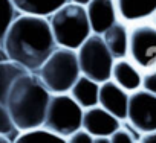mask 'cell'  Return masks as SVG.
Masks as SVG:
<instances>
[{"label": "cell", "instance_id": "obj_15", "mask_svg": "<svg viewBox=\"0 0 156 143\" xmlns=\"http://www.w3.org/2000/svg\"><path fill=\"white\" fill-rule=\"evenodd\" d=\"M69 95L83 110L94 108V107L98 105L100 84L81 75L80 78L76 79V82L73 84V87L70 88Z\"/></svg>", "mask_w": 156, "mask_h": 143}, {"label": "cell", "instance_id": "obj_16", "mask_svg": "<svg viewBox=\"0 0 156 143\" xmlns=\"http://www.w3.org/2000/svg\"><path fill=\"white\" fill-rule=\"evenodd\" d=\"M19 14L49 18L55 11L69 3V0H11Z\"/></svg>", "mask_w": 156, "mask_h": 143}, {"label": "cell", "instance_id": "obj_1", "mask_svg": "<svg viewBox=\"0 0 156 143\" xmlns=\"http://www.w3.org/2000/svg\"><path fill=\"white\" fill-rule=\"evenodd\" d=\"M57 47L49 20L28 14L16 17L3 40L8 59L28 73H37Z\"/></svg>", "mask_w": 156, "mask_h": 143}, {"label": "cell", "instance_id": "obj_6", "mask_svg": "<svg viewBox=\"0 0 156 143\" xmlns=\"http://www.w3.org/2000/svg\"><path fill=\"white\" fill-rule=\"evenodd\" d=\"M76 58L83 76L98 82L100 85L112 78L115 58L109 52L101 35L92 34L76 50Z\"/></svg>", "mask_w": 156, "mask_h": 143}, {"label": "cell", "instance_id": "obj_14", "mask_svg": "<svg viewBox=\"0 0 156 143\" xmlns=\"http://www.w3.org/2000/svg\"><path fill=\"white\" fill-rule=\"evenodd\" d=\"M101 38L115 61L126 59V56L129 55V29L121 20H118L112 28H109L101 35Z\"/></svg>", "mask_w": 156, "mask_h": 143}, {"label": "cell", "instance_id": "obj_25", "mask_svg": "<svg viewBox=\"0 0 156 143\" xmlns=\"http://www.w3.org/2000/svg\"><path fill=\"white\" fill-rule=\"evenodd\" d=\"M70 3H75V5H81V6H87L92 0H69Z\"/></svg>", "mask_w": 156, "mask_h": 143}, {"label": "cell", "instance_id": "obj_5", "mask_svg": "<svg viewBox=\"0 0 156 143\" xmlns=\"http://www.w3.org/2000/svg\"><path fill=\"white\" fill-rule=\"evenodd\" d=\"M83 113L84 110L78 105L70 95H52L43 128L55 135L67 138L83 125Z\"/></svg>", "mask_w": 156, "mask_h": 143}, {"label": "cell", "instance_id": "obj_24", "mask_svg": "<svg viewBox=\"0 0 156 143\" xmlns=\"http://www.w3.org/2000/svg\"><path fill=\"white\" fill-rule=\"evenodd\" d=\"M138 143H156V131L142 134V137H141V140Z\"/></svg>", "mask_w": 156, "mask_h": 143}, {"label": "cell", "instance_id": "obj_2", "mask_svg": "<svg viewBox=\"0 0 156 143\" xmlns=\"http://www.w3.org/2000/svg\"><path fill=\"white\" fill-rule=\"evenodd\" d=\"M51 96L35 73L17 78L6 98V107L19 132L43 128Z\"/></svg>", "mask_w": 156, "mask_h": 143}, {"label": "cell", "instance_id": "obj_3", "mask_svg": "<svg viewBox=\"0 0 156 143\" xmlns=\"http://www.w3.org/2000/svg\"><path fill=\"white\" fill-rule=\"evenodd\" d=\"M48 20L58 47L76 52L92 35L86 6L69 2L55 11Z\"/></svg>", "mask_w": 156, "mask_h": 143}, {"label": "cell", "instance_id": "obj_10", "mask_svg": "<svg viewBox=\"0 0 156 143\" xmlns=\"http://www.w3.org/2000/svg\"><path fill=\"white\" fill-rule=\"evenodd\" d=\"M119 126L121 122L100 105L84 110L83 113L81 128L87 131L92 137H110L116 129H119Z\"/></svg>", "mask_w": 156, "mask_h": 143}, {"label": "cell", "instance_id": "obj_20", "mask_svg": "<svg viewBox=\"0 0 156 143\" xmlns=\"http://www.w3.org/2000/svg\"><path fill=\"white\" fill-rule=\"evenodd\" d=\"M14 132H19V131L16 129V125L11 119L8 107H6V104H0V135L9 137Z\"/></svg>", "mask_w": 156, "mask_h": 143}, {"label": "cell", "instance_id": "obj_12", "mask_svg": "<svg viewBox=\"0 0 156 143\" xmlns=\"http://www.w3.org/2000/svg\"><path fill=\"white\" fill-rule=\"evenodd\" d=\"M142 73L130 59H118L112 68V81L127 93H135L142 88Z\"/></svg>", "mask_w": 156, "mask_h": 143}, {"label": "cell", "instance_id": "obj_23", "mask_svg": "<svg viewBox=\"0 0 156 143\" xmlns=\"http://www.w3.org/2000/svg\"><path fill=\"white\" fill-rule=\"evenodd\" d=\"M110 141L112 143H138L124 128L119 126V129H116L112 135H110Z\"/></svg>", "mask_w": 156, "mask_h": 143}, {"label": "cell", "instance_id": "obj_9", "mask_svg": "<svg viewBox=\"0 0 156 143\" xmlns=\"http://www.w3.org/2000/svg\"><path fill=\"white\" fill-rule=\"evenodd\" d=\"M129 99H130V93L122 90L112 79H109L100 85L98 105L101 108H104L107 113H110L112 116H115L119 122H124L127 119Z\"/></svg>", "mask_w": 156, "mask_h": 143}, {"label": "cell", "instance_id": "obj_22", "mask_svg": "<svg viewBox=\"0 0 156 143\" xmlns=\"http://www.w3.org/2000/svg\"><path fill=\"white\" fill-rule=\"evenodd\" d=\"M94 138L95 137H92L87 131H84L81 128V129H78L76 132H73L72 135H69L66 138V141L67 143H94Z\"/></svg>", "mask_w": 156, "mask_h": 143}, {"label": "cell", "instance_id": "obj_8", "mask_svg": "<svg viewBox=\"0 0 156 143\" xmlns=\"http://www.w3.org/2000/svg\"><path fill=\"white\" fill-rule=\"evenodd\" d=\"M126 120L142 134L156 131V95L142 88L132 93Z\"/></svg>", "mask_w": 156, "mask_h": 143}, {"label": "cell", "instance_id": "obj_13", "mask_svg": "<svg viewBox=\"0 0 156 143\" xmlns=\"http://www.w3.org/2000/svg\"><path fill=\"white\" fill-rule=\"evenodd\" d=\"M118 17L122 22L139 23L156 14V0H115Z\"/></svg>", "mask_w": 156, "mask_h": 143}, {"label": "cell", "instance_id": "obj_19", "mask_svg": "<svg viewBox=\"0 0 156 143\" xmlns=\"http://www.w3.org/2000/svg\"><path fill=\"white\" fill-rule=\"evenodd\" d=\"M17 15L19 12L16 11L11 0H0V46H3L6 32Z\"/></svg>", "mask_w": 156, "mask_h": 143}, {"label": "cell", "instance_id": "obj_26", "mask_svg": "<svg viewBox=\"0 0 156 143\" xmlns=\"http://www.w3.org/2000/svg\"><path fill=\"white\" fill-rule=\"evenodd\" d=\"M94 143H112V141H110V137H95Z\"/></svg>", "mask_w": 156, "mask_h": 143}, {"label": "cell", "instance_id": "obj_18", "mask_svg": "<svg viewBox=\"0 0 156 143\" xmlns=\"http://www.w3.org/2000/svg\"><path fill=\"white\" fill-rule=\"evenodd\" d=\"M12 143H67V141L66 138L55 135L46 131L44 128H38L26 132H19Z\"/></svg>", "mask_w": 156, "mask_h": 143}, {"label": "cell", "instance_id": "obj_28", "mask_svg": "<svg viewBox=\"0 0 156 143\" xmlns=\"http://www.w3.org/2000/svg\"><path fill=\"white\" fill-rule=\"evenodd\" d=\"M0 143H12L9 140V137H5V135H0Z\"/></svg>", "mask_w": 156, "mask_h": 143}, {"label": "cell", "instance_id": "obj_7", "mask_svg": "<svg viewBox=\"0 0 156 143\" xmlns=\"http://www.w3.org/2000/svg\"><path fill=\"white\" fill-rule=\"evenodd\" d=\"M130 61L141 70H150L156 65V26L139 23L129 31Z\"/></svg>", "mask_w": 156, "mask_h": 143}, {"label": "cell", "instance_id": "obj_17", "mask_svg": "<svg viewBox=\"0 0 156 143\" xmlns=\"http://www.w3.org/2000/svg\"><path fill=\"white\" fill-rule=\"evenodd\" d=\"M25 73H28V72L11 61L0 62V104H6V98L12 84L17 81V78H20Z\"/></svg>", "mask_w": 156, "mask_h": 143}, {"label": "cell", "instance_id": "obj_11", "mask_svg": "<svg viewBox=\"0 0 156 143\" xmlns=\"http://www.w3.org/2000/svg\"><path fill=\"white\" fill-rule=\"evenodd\" d=\"M86 12L92 34L95 35H103L119 18L115 0H92L86 6Z\"/></svg>", "mask_w": 156, "mask_h": 143}, {"label": "cell", "instance_id": "obj_27", "mask_svg": "<svg viewBox=\"0 0 156 143\" xmlns=\"http://www.w3.org/2000/svg\"><path fill=\"white\" fill-rule=\"evenodd\" d=\"M3 61H9V59H8V56H6V53H5L3 46H0V62H3Z\"/></svg>", "mask_w": 156, "mask_h": 143}, {"label": "cell", "instance_id": "obj_21", "mask_svg": "<svg viewBox=\"0 0 156 143\" xmlns=\"http://www.w3.org/2000/svg\"><path fill=\"white\" fill-rule=\"evenodd\" d=\"M142 90L156 95V70H150L142 76Z\"/></svg>", "mask_w": 156, "mask_h": 143}, {"label": "cell", "instance_id": "obj_4", "mask_svg": "<svg viewBox=\"0 0 156 143\" xmlns=\"http://www.w3.org/2000/svg\"><path fill=\"white\" fill-rule=\"evenodd\" d=\"M35 75L51 95H67L81 76L76 52L57 47Z\"/></svg>", "mask_w": 156, "mask_h": 143}]
</instances>
